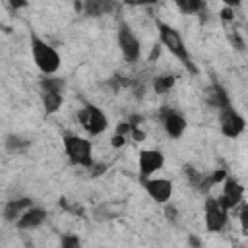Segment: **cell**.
Instances as JSON below:
<instances>
[{"label": "cell", "instance_id": "9c48e42d", "mask_svg": "<svg viewBox=\"0 0 248 248\" xmlns=\"http://www.w3.org/2000/svg\"><path fill=\"white\" fill-rule=\"evenodd\" d=\"M141 184L147 192V196L155 202V203H167L174 192V186L169 178H155V176H149V178H141Z\"/></svg>", "mask_w": 248, "mask_h": 248}, {"label": "cell", "instance_id": "7402d4cb", "mask_svg": "<svg viewBox=\"0 0 248 248\" xmlns=\"http://www.w3.org/2000/svg\"><path fill=\"white\" fill-rule=\"evenodd\" d=\"M238 221H240V229H242V232L248 234V203H242V205H240Z\"/></svg>", "mask_w": 248, "mask_h": 248}, {"label": "cell", "instance_id": "8992f818", "mask_svg": "<svg viewBox=\"0 0 248 248\" xmlns=\"http://www.w3.org/2000/svg\"><path fill=\"white\" fill-rule=\"evenodd\" d=\"M203 221L209 232H221L229 221V209L217 198L207 196L203 203Z\"/></svg>", "mask_w": 248, "mask_h": 248}, {"label": "cell", "instance_id": "83f0119b", "mask_svg": "<svg viewBox=\"0 0 248 248\" xmlns=\"http://www.w3.org/2000/svg\"><path fill=\"white\" fill-rule=\"evenodd\" d=\"M209 176H211V182H213V186H215L217 182H223V180H225L229 174H227V170H225V169H215V170H213Z\"/></svg>", "mask_w": 248, "mask_h": 248}, {"label": "cell", "instance_id": "cb8c5ba5", "mask_svg": "<svg viewBox=\"0 0 248 248\" xmlns=\"http://www.w3.org/2000/svg\"><path fill=\"white\" fill-rule=\"evenodd\" d=\"M79 244H81V240L78 236H74V234H66V236L60 238V246L62 248H78Z\"/></svg>", "mask_w": 248, "mask_h": 248}, {"label": "cell", "instance_id": "484cf974", "mask_svg": "<svg viewBox=\"0 0 248 248\" xmlns=\"http://www.w3.org/2000/svg\"><path fill=\"white\" fill-rule=\"evenodd\" d=\"M126 141H128V136H124V134H116V132H114V136H112V140H110V145L116 147V149H120V147L126 145Z\"/></svg>", "mask_w": 248, "mask_h": 248}, {"label": "cell", "instance_id": "ac0fdd59", "mask_svg": "<svg viewBox=\"0 0 248 248\" xmlns=\"http://www.w3.org/2000/svg\"><path fill=\"white\" fill-rule=\"evenodd\" d=\"M172 2L186 16H190V14H202V10L205 8V2L203 0H172Z\"/></svg>", "mask_w": 248, "mask_h": 248}, {"label": "cell", "instance_id": "d6986e66", "mask_svg": "<svg viewBox=\"0 0 248 248\" xmlns=\"http://www.w3.org/2000/svg\"><path fill=\"white\" fill-rule=\"evenodd\" d=\"M83 14L91 17L107 14V0H83Z\"/></svg>", "mask_w": 248, "mask_h": 248}, {"label": "cell", "instance_id": "d4e9b609", "mask_svg": "<svg viewBox=\"0 0 248 248\" xmlns=\"http://www.w3.org/2000/svg\"><path fill=\"white\" fill-rule=\"evenodd\" d=\"M159 0H122V4L132 6V8H145V6H155Z\"/></svg>", "mask_w": 248, "mask_h": 248}, {"label": "cell", "instance_id": "7a4b0ae2", "mask_svg": "<svg viewBox=\"0 0 248 248\" xmlns=\"http://www.w3.org/2000/svg\"><path fill=\"white\" fill-rule=\"evenodd\" d=\"M29 46H31V58L43 76H52L60 70V64H62L60 54L45 39H41L39 35L33 33L29 39Z\"/></svg>", "mask_w": 248, "mask_h": 248}, {"label": "cell", "instance_id": "4dcf8cb0", "mask_svg": "<svg viewBox=\"0 0 248 248\" xmlns=\"http://www.w3.org/2000/svg\"><path fill=\"white\" fill-rule=\"evenodd\" d=\"M27 4H29V0H10V6H12V8H16V10L25 8Z\"/></svg>", "mask_w": 248, "mask_h": 248}, {"label": "cell", "instance_id": "6da1fadb", "mask_svg": "<svg viewBox=\"0 0 248 248\" xmlns=\"http://www.w3.org/2000/svg\"><path fill=\"white\" fill-rule=\"evenodd\" d=\"M157 33H159V43H161L174 58H178L180 64H184L188 72L196 74L198 68H196V64H194V60H192V56H190V52H188V48H186V45H184L180 33H178L172 25H169V23H165V21H157Z\"/></svg>", "mask_w": 248, "mask_h": 248}, {"label": "cell", "instance_id": "7c38bea8", "mask_svg": "<svg viewBox=\"0 0 248 248\" xmlns=\"http://www.w3.org/2000/svg\"><path fill=\"white\" fill-rule=\"evenodd\" d=\"M33 205H35V203H33V198H27V196L8 200V202L4 203L2 217H4L6 223H14V225H16V221H17L29 207H33Z\"/></svg>", "mask_w": 248, "mask_h": 248}, {"label": "cell", "instance_id": "e0dca14e", "mask_svg": "<svg viewBox=\"0 0 248 248\" xmlns=\"http://www.w3.org/2000/svg\"><path fill=\"white\" fill-rule=\"evenodd\" d=\"M29 145H31V140H27V138H21V136H16V134L6 136V149L10 153H23Z\"/></svg>", "mask_w": 248, "mask_h": 248}, {"label": "cell", "instance_id": "f546056e", "mask_svg": "<svg viewBox=\"0 0 248 248\" xmlns=\"http://www.w3.org/2000/svg\"><path fill=\"white\" fill-rule=\"evenodd\" d=\"M128 120H130L132 126H141V124H143V116H141V114H132Z\"/></svg>", "mask_w": 248, "mask_h": 248}, {"label": "cell", "instance_id": "44dd1931", "mask_svg": "<svg viewBox=\"0 0 248 248\" xmlns=\"http://www.w3.org/2000/svg\"><path fill=\"white\" fill-rule=\"evenodd\" d=\"M182 172H184V176L188 178V182H190L196 190L200 188V184H202V180H203V176H205L203 172H200V170L194 169L192 165H184V167H182Z\"/></svg>", "mask_w": 248, "mask_h": 248}, {"label": "cell", "instance_id": "5bb4252c", "mask_svg": "<svg viewBox=\"0 0 248 248\" xmlns=\"http://www.w3.org/2000/svg\"><path fill=\"white\" fill-rule=\"evenodd\" d=\"M46 215H48L46 209L33 205V207H29V209L16 221V227H17L19 231H33V229L41 227V225L46 221Z\"/></svg>", "mask_w": 248, "mask_h": 248}, {"label": "cell", "instance_id": "1f68e13d", "mask_svg": "<svg viewBox=\"0 0 248 248\" xmlns=\"http://www.w3.org/2000/svg\"><path fill=\"white\" fill-rule=\"evenodd\" d=\"M223 6H231V8H238L240 6V0H221Z\"/></svg>", "mask_w": 248, "mask_h": 248}, {"label": "cell", "instance_id": "9a60e30c", "mask_svg": "<svg viewBox=\"0 0 248 248\" xmlns=\"http://www.w3.org/2000/svg\"><path fill=\"white\" fill-rule=\"evenodd\" d=\"M41 103H43L45 114H54L64 103V93L62 91H41Z\"/></svg>", "mask_w": 248, "mask_h": 248}, {"label": "cell", "instance_id": "30bf717a", "mask_svg": "<svg viewBox=\"0 0 248 248\" xmlns=\"http://www.w3.org/2000/svg\"><path fill=\"white\" fill-rule=\"evenodd\" d=\"M140 165V178H149L165 165V155L159 149H141L138 157Z\"/></svg>", "mask_w": 248, "mask_h": 248}, {"label": "cell", "instance_id": "ffe728a7", "mask_svg": "<svg viewBox=\"0 0 248 248\" xmlns=\"http://www.w3.org/2000/svg\"><path fill=\"white\" fill-rule=\"evenodd\" d=\"M64 79L62 78H54L52 76H43L39 81V89L41 91H64Z\"/></svg>", "mask_w": 248, "mask_h": 248}, {"label": "cell", "instance_id": "4316f807", "mask_svg": "<svg viewBox=\"0 0 248 248\" xmlns=\"http://www.w3.org/2000/svg\"><path fill=\"white\" fill-rule=\"evenodd\" d=\"M221 19L225 21V23H231V21H234V8H231V6H225L223 10H221Z\"/></svg>", "mask_w": 248, "mask_h": 248}, {"label": "cell", "instance_id": "603a6c76", "mask_svg": "<svg viewBox=\"0 0 248 248\" xmlns=\"http://www.w3.org/2000/svg\"><path fill=\"white\" fill-rule=\"evenodd\" d=\"M165 219L169 221V223H176L178 221V209H176V205L174 203H165Z\"/></svg>", "mask_w": 248, "mask_h": 248}, {"label": "cell", "instance_id": "5b68a950", "mask_svg": "<svg viewBox=\"0 0 248 248\" xmlns=\"http://www.w3.org/2000/svg\"><path fill=\"white\" fill-rule=\"evenodd\" d=\"M78 120L89 136H101L108 126V120H107L105 112L97 105H91V103L83 105V108L78 112Z\"/></svg>", "mask_w": 248, "mask_h": 248}, {"label": "cell", "instance_id": "3957f363", "mask_svg": "<svg viewBox=\"0 0 248 248\" xmlns=\"http://www.w3.org/2000/svg\"><path fill=\"white\" fill-rule=\"evenodd\" d=\"M62 145H64V153H66V157H68V161L72 165L91 169V165L95 163L91 140L76 136V134H64Z\"/></svg>", "mask_w": 248, "mask_h": 248}, {"label": "cell", "instance_id": "277c9868", "mask_svg": "<svg viewBox=\"0 0 248 248\" xmlns=\"http://www.w3.org/2000/svg\"><path fill=\"white\" fill-rule=\"evenodd\" d=\"M116 41H118V48H120L122 56L128 62H138L140 60V56H141V41L138 39V35L134 33V29L126 21L118 23Z\"/></svg>", "mask_w": 248, "mask_h": 248}, {"label": "cell", "instance_id": "f1b7e54d", "mask_svg": "<svg viewBox=\"0 0 248 248\" xmlns=\"http://www.w3.org/2000/svg\"><path fill=\"white\" fill-rule=\"evenodd\" d=\"M136 141H143L145 140V132L143 130H140V126H132V134H130Z\"/></svg>", "mask_w": 248, "mask_h": 248}, {"label": "cell", "instance_id": "ba28073f", "mask_svg": "<svg viewBox=\"0 0 248 248\" xmlns=\"http://www.w3.org/2000/svg\"><path fill=\"white\" fill-rule=\"evenodd\" d=\"M159 118H161V126H163V130H165V134L169 138L178 140L186 132V126H188L186 124V118L178 110H174L170 107H161Z\"/></svg>", "mask_w": 248, "mask_h": 248}, {"label": "cell", "instance_id": "52a82bcc", "mask_svg": "<svg viewBox=\"0 0 248 248\" xmlns=\"http://www.w3.org/2000/svg\"><path fill=\"white\" fill-rule=\"evenodd\" d=\"M244 128H246V120L240 112H236L232 108V105L219 110V130L225 138L234 140L244 132Z\"/></svg>", "mask_w": 248, "mask_h": 248}, {"label": "cell", "instance_id": "2e32d148", "mask_svg": "<svg viewBox=\"0 0 248 248\" xmlns=\"http://www.w3.org/2000/svg\"><path fill=\"white\" fill-rule=\"evenodd\" d=\"M174 83H176V76H174V74H159V76H155L153 81H151L153 91H155L157 95H167V93L174 87Z\"/></svg>", "mask_w": 248, "mask_h": 248}, {"label": "cell", "instance_id": "8fae6325", "mask_svg": "<svg viewBox=\"0 0 248 248\" xmlns=\"http://www.w3.org/2000/svg\"><path fill=\"white\" fill-rule=\"evenodd\" d=\"M242 198H244V186L236 178L227 176L223 180V192H221V196L217 200L231 211V209H234L236 205L242 203Z\"/></svg>", "mask_w": 248, "mask_h": 248}, {"label": "cell", "instance_id": "4fadbf2b", "mask_svg": "<svg viewBox=\"0 0 248 248\" xmlns=\"http://www.w3.org/2000/svg\"><path fill=\"white\" fill-rule=\"evenodd\" d=\"M203 99H205V103H207L211 108H215L217 112L223 110V108H227V107H231V99H229L227 89H225L221 83H217V81H213V83H209V85L205 87Z\"/></svg>", "mask_w": 248, "mask_h": 248}]
</instances>
